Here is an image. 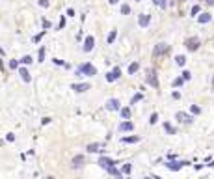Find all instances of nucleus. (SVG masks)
Returning <instances> with one entry per match:
<instances>
[{
    "label": "nucleus",
    "mask_w": 214,
    "mask_h": 179,
    "mask_svg": "<svg viewBox=\"0 0 214 179\" xmlns=\"http://www.w3.org/2000/svg\"><path fill=\"white\" fill-rule=\"evenodd\" d=\"M75 75L77 77H93V75H97V67L91 65V63H88V62L86 63H80Z\"/></svg>",
    "instance_id": "obj_1"
},
{
    "label": "nucleus",
    "mask_w": 214,
    "mask_h": 179,
    "mask_svg": "<svg viewBox=\"0 0 214 179\" xmlns=\"http://www.w3.org/2000/svg\"><path fill=\"white\" fill-rule=\"evenodd\" d=\"M199 45H201L199 37H188V39L184 41V47H186L190 52H196V51L199 49Z\"/></svg>",
    "instance_id": "obj_2"
},
{
    "label": "nucleus",
    "mask_w": 214,
    "mask_h": 179,
    "mask_svg": "<svg viewBox=\"0 0 214 179\" xmlns=\"http://www.w3.org/2000/svg\"><path fill=\"white\" fill-rule=\"evenodd\" d=\"M168 52H170V45L168 43H156L155 49H153V54L155 56H164V54H168Z\"/></svg>",
    "instance_id": "obj_3"
},
{
    "label": "nucleus",
    "mask_w": 214,
    "mask_h": 179,
    "mask_svg": "<svg viewBox=\"0 0 214 179\" xmlns=\"http://www.w3.org/2000/svg\"><path fill=\"white\" fill-rule=\"evenodd\" d=\"M186 164H190V162H186V161H181V162H177L175 159L173 161H170V162H166V168L168 170H171V172H179L182 166H186Z\"/></svg>",
    "instance_id": "obj_4"
},
{
    "label": "nucleus",
    "mask_w": 214,
    "mask_h": 179,
    "mask_svg": "<svg viewBox=\"0 0 214 179\" xmlns=\"http://www.w3.org/2000/svg\"><path fill=\"white\" fill-rule=\"evenodd\" d=\"M147 84H151L153 88H158V77H156V71L155 69H149L147 71Z\"/></svg>",
    "instance_id": "obj_5"
},
{
    "label": "nucleus",
    "mask_w": 214,
    "mask_h": 179,
    "mask_svg": "<svg viewBox=\"0 0 214 179\" xmlns=\"http://www.w3.org/2000/svg\"><path fill=\"white\" fill-rule=\"evenodd\" d=\"M93 47H95V37H93V36H88V37L84 39V47H82V51H84V52H91Z\"/></svg>",
    "instance_id": "obj_6"
},
{
    "label": "nucleus",
    "mask_w": 214,
    "mask_h": 179,
    "mask_svg": "<svg viewBox=\"0 0 214 179\" xmlns=\"http://www.w3.org/2000/svg\"><path fill=\"white\" fill-rule=\"evenodd\" d=\"M91 86L88 84V82H80V84H71V90L73 92H77V93H84V92H88Z\"/></svg>",
    "instance_id": "obj_7"
},
{
    "label": "nucleus",
    "mask_w": 214,
    "mask_h": 179,
    "mask_svg": "<svg viewBox=\"0 0 214 179\" xmlns=\"http://www.w3.org/2000/svg\"><path fill=\"white\" fill-rule=\"evenodd\" d=\"M82 166H84V155L73 157V161H71V168H73V170H80Z\"/></svg>",
    "instance_id": "obj_8"
},
{
    "label": "nucleus",
    "mask_w": 214,
    "mask_h": 179,
    "mask_svg": "<svg viewBox=\"0 0 214 179\" xmlns=\"http://www.w3.org/2000/svg\"><path fill=\"white\" fill-rule=\"evenodd\" d=\"M175 120H177L179 123H192V121H194V118L188 116L186 112H177V114H175Z\"/></svg>",
    "instance_id": "obj_9"
},
{
    "label": "nucleus",
    "mask_w": 214,
    "mask_h": 179,
    "mask_svg": "<svg viewBox=\"0 0 214 179\" xmlns=\"http://www.w3.org/2000/svg\"><path fill=\"white\" fill-rule=\"evenodd\" d=\"M114 164H119V162H117V161H112L110 159V157H101V159H99V166L101 168H108V166H114Z\"/></svg>",
    "instance_id": "obj_10"
},
{
    "label": "nucleus",
    "mask_w": 214,
    "mask_h": 179,
    "mask_svg": "<svg viewBox=\"0 0 214 179\" xmlns=\"http://www.w3.org/2000/svg\"><path fill=\"white\" fill-rule=\"evenodd\" d=\"M149 22H151V15H147V13H141V15L138 17V25H140L141 28H147Z\"/></svg>",
    "instance_id": "obj_11"
},
{
    "label": "nucleus",
    "mask_w": 214,
    "mask_h": 179,
    "mask_svg": "<svg viewBox=\"0 0 214 179\" xmlns=\"http://www.w3.org/2000/svg\"><path fill=\"white\" fill-rule=\"evenodd\" d=\"M119 131L121 132H130V131H134V123L129 121V120H125V121L119 123Z\"/></svg>",
    "instance_id": "obj_12"
},
{
    "label": "nucleus",
    "mask_w": 214,
    "mask_h": 179,
    "mask_svg": "<svg viewBox=\"0 0 214 179\" xmlns=\"http://www.w3.org/2000/svg\"><path fill=\"white\" fill-rule=\"evenodd\" d=\"M104 106H106V110H119L121 108V103L117 101V99H108Z\"/></svg>",
    "instance_id": "obj_13"
},
{
    "label": "nucleus",
    "mask_w": 214,
    "mask_h": 179,
    "mask_svg": "<svg viewBox=\"0 0 214 179\" xmlns=\"http://www.w3.org/2000/svg\"><path fill=\"white\" fill-rule=\"evenodd\" d=\"M86 149H88V153H104V146L103 144H89Z\"/></svg>",
    "instance_id": "obj_14"
},
{
    "label": "nucleus",
    "mask_w": 214,
    "mask_h": 179,
    "mask_svg": "<svg viewBox=\"0 0 214 179\" xmlns=\"http://www.w3.org/2000/svg\"><path fill=\"white\" fill-rule=\"evenodd\" d=\"M19 75H21L22 82H26V84H30V82H32V77H30L28 69H24V67H19Z\"/></svg>",
    "instance_id": "obj_15"
},
{
    "label": "nucleus",
    "mask_w": 214,
    "mask_h": 179,
    "mask_svg": "<svg viewBox=\"0 0 214 179\" xmlns=\"http://www.w3.org/2000/svg\"><path fill=\"white\" fill-rule=\"evenodd\" d=\"M212 21V15L210 13H201V15H197V22L199 25H207V22H210Z\"/></svg>",
    "instance_id": "obj_16"
},
{
    "label": "nucleus",
    "mask_w": 214,
    "mask_h": 179,
    "mask_svg": "<svg viewBox=\"0 0 214 179\" xmlns=\"http://www.w3.org/2000/svg\"><path fill=\"white\" fill-rule=\"evenodd\" d=\"M106 173H108V175H115V177H121V175H123L121 170L115 168V164H114V166H108V168H106Z\"/></svg>",
    "instance_id": "obj_17"
},
{
    "label": "nucleus",
    "mask_w": 214,
    "mask_h": 179,
    "mask_svg": "<svg viewBox=\"0 0 214 179\" xmlns=\"http://www.w3.org/2000/svg\"><path fill=\"white\" fill-rule=\"evenodd\" d=\"M121 142L123 144H138L140 142V136H123Z\"/></svg>",
    "instance_id": "obj_18"
},
{
    "label": "nucleus",
    "mask_w": 214,
    "mask_h": 179,
    "mask_svg": "<svg viewBox=\"0 0 214 179\" xmlns=\"http://www.w3.org/2000/svg\"><path fill=\"white\" fill-rule=\"evenodd\" d=\"M119 112H121V118H123V120H130V108H129V106L119 108Z\"/></svg>",
    "instance_id": "obj_19"
},
{
    "label": "nucleus",
    "mask_w": 214,
    "mask_h": 179,
    "mask_svg": "<svg viewBox=\"0 0 214 179\" xmlns=\"http://www.w3.org/2000/svg\"><path fill=\"white\" fill-rule=\"evenodd\" d=\"M138 69H140V63H138V62H132V63L129 65V75H134Z\"/></svg>",
    "instance_id": "obj_20"
},
{
    "label": "nucleus",
    "mask_w": 214,
    "mask_h": 179,
    "mask_svg": "<svg viewBox=\"0 0 214 179\" xmlns=\"http://www.w3.org/2000/svg\"><path fill=\"white\" fill-rule=\"evenodd\" d=\"M164 131L168 132V134H175V132H177V129H175V127H171L168 121H164Z\"/></svg>",
    "instance_id": "obj_21"
},
{
    "label": "nucleus",
    "mask_w": 214,
    "mask_h": 179,
    "mask_svg": "<svg viewBox=\"0 0 214 179\" xmlns=\"http://www.w3.org/2000/svg\"><path fill=\"white\" fill-rule=\"evenodd\" d=\"M115 37H117V30H112V32L108 34V39H106V43H108V45H112V43L115 41Z\"/></svg>",
    "instance_id": "obj_22"
},
{
    "label": "nucleus",
    "mask_w": 214,
    "mask_h": 179,
    "mask_svg": "<svg viewBox=\"0 0 214 179\" xmlns=\"http://www.w3.org/2000/svg\"><path fill=\"white\" fill-rule=\"evenodd\" d=\"M130 172H132V164H130V162L123 164V168H121V173H123V175H129Z\"/></svg>",
    "instance_id": "obj_23"
},
{
    "label": "nucleus",
    "mask_w": 214,
    "mask_h": 179,
    "mask_svg": "<svg viewBox=\"0 0 214 179\" xmlns=\"http://www.w3.org/2000/svg\"><path fill=\"white\" fill-rule=\"evenodd\" d=\"M175 63L182 67V65L186 63V56H182V54H179V56H175Z\"/></svg>",
    "instance_id": "obj_24"
},
{
    "label": "nucleus",
    "mask_w": 214,
    "mask_h": 179,
    "mask_svg": "<svg viewBox=\"0 0 214 179\" xmlns=\"http://www.w3.org/2000/svg\"><path fill=\"white\" fill-rule=\"evenodd\" d=\"M32 60H34L32 56H22V58H21L19 62H21L22 65H30V63H32Z\"/></svg>",
    "instance_id": "obj_25"
},
{
    "label": "nucleus",
    "mask_w": 214,
    "mask_h": 179,
    "mask_svg": "<svg viewBox=\"0 0 214 179\" xmlns=\"http://www.w3.org/2000/svg\"><path fill=\"white\" fill-rule=\"evenodd\" d=\"M19 65H21V62L19 60H9V69H19Z\"/></svg>",
    "instance_id": "obj_26"
},
{
    "label": "nucleus",
    "mask_w": 214,
    "mask_h": 179,
    "mask_svg": "<svg viewBox=\"0 0 214 179\" xmlns=\"http://www.w3.org/2000/svg\"><path fill=\"white\" fill-rule=\"evenodd\" d=\"M112 75H114V78L117 80V78H121V69H119V67H114V69H112Z\"/></svg>",
    "instance_id": "obj_27"
},
{
    "label": "nucleus",
    "mask_w": 214,
    "mask_h": 179,
    "mask_svg": "<svg viewBox=\"0 0 214 179\" xmlns=\"http://www.w3.org/2000/svg\"><path fill=\"white\" fill-rule=\"evenodd\" d=\"M130 13V6L129 4H121V15H129Z\"/></svg>",
    "instance_id": "obj_28"
},
{
    "label": "nucleus",
    "mask_w": 214,
    "mask_h": 179,
    "mask_svg": "<svg viewBox=\"0 0 214 179\" xmlns=\"http://www.w3.org/2000/svg\"><path fill=\"white\" fill-rule=\"evenodd\" d=\"M37 62H45V47L39 49V52H37Z\"/></svg>",
    "instance_id": "obj_29"
},
{
    "label": "nucleus",
    "mask_w": 214,
    "mask_h": 179,
    "mask_svg": "<svg viewBox=\"0 0 214 179\" xmlns=\"http://www.w3.org/2000/svg\"><path fill=\"white\" fill-rule=\"evenodd\" d=\"M182 84H184V78H182V77H177V78L173 80V86H175V88H181Z\"/></svg>",
    "instance_id": "obj_30"
},
{
    "label": "nucleus",
    "mask_w": 214,
    "mask_h": 179,
    "mask_svg": "<svg viewBox=\"0 0 214 179\" xmlns=\"http://www.w3.org/2000/svg\"><path fill=\"white\" fill-rule=\"evenodd\" d=\"M141 99H144V95H141V93H136L132 99H130V105H136L138 101H141Z\"/></svg>",
    "instance_id": "obj_31"
},
{
    "label": "nucleus",
    "mask_w": 214,
    "mask_h": 179,
    "mask_svg": "<svg viewBox=\"0 0 214 179\" xmlns=\"http://www.w3.org/2000/svg\"><path fill=\"white\" fill-rule=\"evenodd\" d=\"M45 34H47V30H45V28H43V32H39V34H37V36H34V43H39V41H41V37H43V36H45Z\"/></svg>",
    "instance_id": "obj_32"
},
{
    "label": "nucleus",
    "mask_w": 214,
    "mask_h": 179,
    "mask_svg": "<svg viewBox=\"0 0 214 179\" xmlns=\"http://www.w3.org/2000/svg\"><path fill=\"white\" fill-rule=\"evenodd\" d=\"M41 25H43V28H45V30H51V28H52V22H51V21H47V19H43Z\"/></svg>",
    "instance_id": "obj_33"
},
{
    "label": "nucleus",
    "mask_w": 214,
    "mask_h": 179,
    "mask_svg": "<svg viewBox=\"0 0 214 179\" xmlns=\"http://www.w3.org/2000/svg\"><path fill=\"white\" fill-rule=\"evenodd\" d=\"M156 121H158V114H156V112H153L151 118H149V123H151V125H155Z\"/></svg>",
    "instance_id": "obj_34"
},
{
    "label": "nucleus",
    "mask_w": 214,
    "mask_h": 179,
    "mask_svg": "<svg viewBox=\"0 0 214 179\" xmlns=\"http://www.w3.org/2000/svg\"><path fill=\"white\" fill-rule=\"evenodd\" d=\"M190 110H192V114H196V116L201 114V108H199L197 105H192V106H190Z\"/></svg>",
    "instance_id": "obj_35"
},
{
    "label": "nucleus",
    "mask_w": 214,
    "mask_h": 179,
    "mask_svg": "<svg viewBox=\"0 0 214 179\" xmlns=\"http://www.w3.org/2000/svg\"><path fill=\"white\" fill-rule=\"evenodd\" d=\"M199 11H201V8H199V6L196 4V6L192 8V11H190V13H192V17H196V15H199Z\"/></svg>",
    "instance_id": "obj_36"
},
{
    "label": "nucleus",
    "mask_w": 214,
    "mask_h": 179,
    "mask_svg": "<svg viewBox=\"0 0 214 179\" xmlns=\"http://www.w3.org/2000/svg\"><path fill=\"white\" fill-rule=\"evenodd\" d=\"M37 4H39L41 8H49V6H51V2H49V0H37Z\"/></svg>",
    "instance_id": "obj_37"
},
{
    "label": "nucleus",
    "mask_w": 214,
    "mask_h": 179,
    "mask_svg": "<svg viewBox=\"0 0 214 179\" xmlns=\"http://www.w3.org/2000/svg\"><path fill=\"white\" fill-rule=\"evenodd\" d=\"M181 75H182V78H184V82H186V80H190V78H192V73H190V71H182Z\"/></svg>",
    "instance_id": "obj_38"
},
{
    "label": "nucleus",
    "mask_w": 214,
    "mask_h": 179,
    "mask_svg": "<svg viewBox=\"0 0 214 179\" xmlns=\"http://www.w3.org/2000/svg\"><path fill=\"white\" fill-rule=\"evenodd\" d=\"M6 140H8V142H15V134H13V132H8V134H6Z\"/></svg>",
    "instance_id": "obj_39"
},
{
    "label": "nucleus",
    "mask_w": 214,
    "mask_h": 179,
    "mask_svg": "<svg viewBox=\"0 0 214 179\" xmlns=\"http://www.w3.org/2000/svg\"><path fill=\"white\" fill-rule=\"evenodd\" d=\"M67 17H77V13H75L73 8H67Z\"/></svg>",
    "instance_id": "obj_40"
},
{
    "label": "nucleus",
    "mask_w": 214,
    "mask_h": 179,
    "mask_svg": "<svg viewBox=\"0 0 214 179\" xmlns=\"http://www.w3.org/2000/svg\"><path fill=\"white\" fill-rule=\"evenodd\" d=\"M158 6H160L162 10H166V8H168V2H166V0H158Z\"/></svg>",
    "instance_id": "obj_41"
},
{
    "label": "nucleus",
    "mask_w": 214,
    "mask_h": 179,
    "mask_svg": "<svg viewBox=\"0 0 214 179\" xmlns=\"http://www.w3.org/2000/svg\"><path fill=\"white\" fill-rule=\"evenodd\" d=\"M115 78H114V75H112V71L110 73H106V82H114Z\"/></svg>",
    "instance_id": "obj_42"
},
{
    "label": "nucleus",
    "mask_w": 214,
    "mask_h": 179,
    "mask_svg": "<svg viewBox=\"0 0 214 179\" xmlns=\"http://www.w3.org/2000/svg\"><path fill=\"white\" fill-rule=\"evenodd\" d=\"M62 28H65V17H63V15L60 17V30H62Z\"/></svg>",
    "instance_id": "obj_43"
},
{
    "label": "nucleus",
    "mask_w": 214,
    "mask_h": 179,
    "mask_svg": "<svg viewBox=\"0 0 214 179\" xmlns=\"http://www.w3.org/2000/svg\"><path fill=\"white\" fill-rule=\"evenodd\" d=\"M52 62H54L56 65H65V62H63V60H60V58H54Z\"/></svg>",
    "instance_id": "obj_44"
},
{
    "label": "nucleus",
    "mask_w": 214,
    "mask_h": 179,
    "mask_svg": "<svg viewBox=\"0 0 214 179\" xmlns=\"http://www.w3.org/2000/svg\"><path fill=\"white\" fill-rule=\"evenodd\" d=\"M41 123H43V125H49V123H51V118H43Z\"/></svg>",
    "instance_id": "obj_45"
},
{
    "label": "nucleus",
    "mask_w": 214,
    "mask_h": 179,
    "mask_svg": "<svg viewBox=\"0 0 214 179\" xmlns=\"http://www.w3.org/2000/svg\"><path fill=\"white\" fill-rule=\"evenodd\" d=\"M171 97H173V99H181V93H179V92H173Z\"/></svg>",
    "instance_id": "obj_46"
},
{
    "label": "nucleus",
    "mask_w": 214,
    "mask_h": 179,
    "mask_svg": "<svg viewBox=\"0 0 214 179\" xmlns=\"http://www.w3.org/2000/svg\"><path fill=\"white\" fill-rule=\"evenodd\" d=\"M0 71L4 73V62H2V58H0Z\"/></svg>",
    "instance_id": "obj_47"
},
{
    "label": "nucleus",
    "mask_w": 214,
    "mask_h": 179,
    "mask_svg": "<svg viewBox=\"0 0 214 179\" xmlns=\"http://www.w3.org/2000/svg\"><path fill=\"white\" fill-rule=\"evenodd\" d=\"M4 54H6V51H4L2 47H0V56H4Z\"/></svg>",
    "instance_id": "obj_48"
},
{
    "label": "nucleus",
    "mask_w": 214,
    "mask_h": 179,
    "mask_svg": "<svg viewBox=\"0 0 214 179\" xmlns=\"http://www.w3.org/2000/svg\"><path fill=\"white\" fill-rule=\"evenodd\" d=\"M207 4H210V6H214V0H205Z\"/></svg>",
    "instance_id": "obj_49"
},
{
    "label": "nucleus",
    "mask_w": 214,
    "mask_h": 179,
    "mask_svg": "<svg viewBox=\"0 0 214 179\" xmlns=\"http://www.w3.org/2000/svg\"><path fill=\"white\" fill-rule=\"evenodd\" d=\"M108 2H110V4H117V2H119V0H108Z\"/></svg>",
    "instance_id": "obj_50"
},
{
    "label": "nucleus",
    "mask_w": 214,
    "mask_h": 179,
    "mask_svg": "<svg viewBox=\"0 0 214 179\" xmlns=\"http://www.w3.org/2000/svg\"><path fill=\"white\" fill-rule=\"evenodd\" d=\"M151 2H153V4H156V6H158V0H151Z\"/></svg>",
    "instance_id": "obj_51"
},
{
    "label": "nucleus",
    "mask_w": 214,
    "mask_h": 179,
    "mask_svg": "<svg viewBox=\"0 0 214 179\" xmlns=\"http://www.w3.org/2000/svg\"><path fill=\"white\" fill-rule=\"evenodd\" d=\"M210 166H214V161H212V162H210Z\"/></svg>",
    "instance_id": "obj_52"
},
{
    "label": "nucleus",
    "mask_w": 214,
    "mask_h": 179,
    "mask_svg": "<svg viewBox=\"0 0 214 179\" xmlns=\"http://www.w3.org/2000/svg\"><path fill=\"white\" fill-rule=\"evenodd\" d=\"M212 86H214V77H212Z\"/></svg>",
    "instance_id": "obj_53"
},
{
    "label": "nucleus",
    "mask_w": 214,
    "mask_h": 179,
    "mask_svg": "<svg viewBox=\"0 0 214 179\" xmlns=\"http://www.w3.org/2000/svg\"><path fill=\"white\" fill-rule=\"evenodd\" d=\"M181 2H186V0H181Z\"/></svg>",
    "instance_id": "obj_54"
},
{
    "label": "nucleus",
    "mask_w": 214,
    "mask_h": 179,
    "mask_svg": "<svg viewBox=\"0 0 214 179\" xmlns=\"http://www.w3.org/2000/svg\"><path fill=\"white\" fill-rule=\"evenodd\" d=\"M136 2H140V0H136Z\"/></svg>",
    "instance_id": "obj_55"
}]
</instances>
